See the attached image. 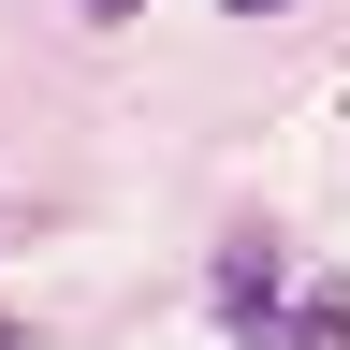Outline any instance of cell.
<instances>
[{
  "label": "cell",
  "mask_w": 350,
  "mask_h": 350,
  "mask_svg": "<svg viewBox=\"0 0 350 350\" xmlns=\"http://www.w3.org/2000/svg\"><path fill=\"white\" fill-rule=\"evenodd\" d=\"M350 336V292H306V306H248L234 350H336Z\"/></svg>",
  "instance_id": "6da1fadb"
},
{
  "label": "cell",
  "mask_w": 350,
  "mask_h": 350,
  "mask_svg": "<svg viewBox=\"0 0 350 350\" xmlns=\"http://www.w3.org/2000/svg\"><path fill=\"white\" fill-rule=\"evenodd\" d=\"M73 15H103V29H117V15H146V0H73Z\"/></svg>",
  "instance_id": "7a4b0ae2"
},
{
  "label": "cell",
  "mask_w": 350,
  "mask_h": 350,
  "mask_svg": "<svg viewBox=\"0 0 350 350\" xmlns=\"http://www.w3.org/2000/svg\"><path fill=\"white\" fill-rule=\"evenodd\" d=\"M234 15H278V0H234Z\"/></svg>",
  "instance_id": "3957f363"
},
{
  "label": "cell",
  "mask_w": 350,
  "mask_h": 350,
  "mask_svg": "<svg viewBox=\"0 0 350 350\" xmlns=\"http://www.w3.org/2000/svg\"><path fill=\"white\" fill-rule=\"evenodd\" d=\"M0 350H15V306H0Z\"/></svg>",
  "instance_id": "277c9868"
}]
</instances>
